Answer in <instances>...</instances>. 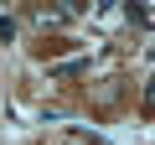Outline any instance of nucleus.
Listing matches in <instances>:
<instances>
[{
  "label": "nucleus",
  "mask_w": 155,
  "mask_h": 145,
  "mask_svg": "<svg viewBox=\"0 0 155 145\" xmlns=\"http://www.w3.org/2000/svg\"><path fill=\"white\" fill-rule=\"evenodd\" d=\"M72 16H78V5H36V11H31V21H36L41 31H47V26H67Z\"/></svg>",
  "instance_id": "nucleus-1"
},
{
  "label": "nucleus",
  "mask_w": 155,
  "mask_h": 145,
  "mask_svg": "<svg viewBox=\"0 0 155 145\" xmlns=\"http://www.w3.org/2000/svg\"><path fill=\"white\" fill-rule=\"evenodd\" d=\"M140 99H145V109L155 114V78H145V88H140Z\"/></svg>",
  "instance_id": "nucleus-2"
}]
</instances>
